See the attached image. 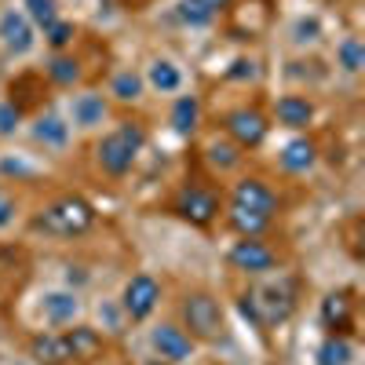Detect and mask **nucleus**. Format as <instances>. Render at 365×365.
I'll return each mask as SVG.
<instances>
[{
	"mask_svg": "<svg viewBox=\"0 0 365 365\" xmlns=\"http://www.w3.org/2000/svg\"><path fill=\"white\" fill-rule=\"evenodd\" d=\"M34 22H29L22 11H4L0 15V44H4L11 55H26L34 51Z\"/></svg>",
	"mask_w": 365,
	"mask_h": 365,
	"instance_id": "obj_10",
	"label": "nucleus"
},
{
	"mask_svg": "<svg viewBox=\"0 0 365 365\" xmlns=\"http://www.w3.org/2000/svg\"><path fill=\"white\" fill-rule=\"evenodd\" d=\"M292 41H296V44L318 41V22H314V19H311V22H307V19H299V22H296V37H292Z\"/></svg>",
	"mask_w": 365,
	"mask_h": 365,
	"instance_id": "obj_30",
	"label": "nucleus"
},
{
	"mask_svg": "<svg viewBox=\"0 0 365 365\" xmlns=\"http://www.w3.org/2000/svg\"><path fill=\"white\" fill-rule=\"evenodd\" d=\"M197 117H201V106H197L194 96H179L175 99V106H172V128L179 135H190L197 128Z\"/></svg>",
	"mask_w": 365,
	"mask_h": 365,
	"instance_id": "obj_19",
	"label": "nucleus"
},
{
	"mask_svg": "<svg viewBox=\"0 0 365 365\" xmlns=\"http://www.w3.org/2000/svg\"><path fill=\"white\" fill-rule=\"evenodd\" d=\"M182 322H187L190 336H197V340H220L223 336V307L208 292L187 296V303H182Z\"/></svg>",
	"mask_w": 365,
	"mask_h": 365,
	"instance_id": "obj_4",
	"label": "nucleus"
},
{
	"mask_svg": "<svg viewBox=\"0 0 365 365\" xmlns=\"http://www.w3.org/2000/svg\"><path fill=\"white\" fill-rule=\"evenodd\" d=\"M158 303H161V285L150 278V274H135L125 285V292H120V307H125V314L132 322H146L158 311Z\"/></svg>",
	"mask_w": 365,
	"mask_h": 365,
	"instance_id": "obj_5",
	"label": "nucleus"
},
{
	"mask_svg": "<svg viewBox=\"0 0 365 365\" xmlns=\"http://www.w3.org/2000/svg\"><path fill=\"white\" fill-rule=\"evenodd\" d=\"M26 4V19L34 22V26H51V22H58V4L55 0H22Z\"/></svg>",
	"mask_w": 365,
	"mask_h": 365,
	"instance_id": "obj_25",
	"label": "nucleus"
},
{
	"mask_svg": "<svg viewBox=\"0 0 365 365\" xmlns=\"http://www.w3.org/2000/svg\"><path fill=\"white\" fill-rule=\"evenodd\" d=\"M150 344H154L158 358L168 361V365H179V361L194 358V336H187L179 325H158L154 332H150Z\"/></svg>",
	"mask_w": 365,
	"mask_h": 365,
	"instance_id": "obj_8",
	"label": "nucleus"
},
{
	"mask_svg": "<svg viewBox=\"0 0 365 365\" xmlns=\"http://www.w3.org/2000/svg\"><path fill=\"white\" fill-rule=\"evenodd\" d=\"M11 220H15V201L8 194H0V230H4Z\"/></svg>",
	"mask_w": 365,
	"mask_h": 365,
	"instance_id": "obj_31",
	"label": "nucleus"
},
{
	"mask_svg": "<svg viewBox=\"0 0 365 365\" xmlns=\"http://www.w3.org/2000/svg\"><path fill=\"white\" fill-rule=\"evenodd\" d=\"M34 139L41 146H51V150H63L70 143V125L58 113H41L34 120Z\"/></svg>",
	"mask_w": 365,
	"mask_h": 365,
	"instance_id": "obj_14",
	"label": "nucleus"
},
{
	"mask_svg": "<svg viewBox=\"0 0 365 365\" xmlns=\"http://www.w3.org/2000/svg\"><path fill=\"white\" fill-rule=\"evenodd\" d=\"M44 318L51 325H73L77 314H81V299L77 292H66V289H55V292H44Z\"/></svg>",
	"mask_w": 365,
	"mask_h": 365,
	"instance_id": "obj_11",
	"label": "nucleus"
},
{
	"mask_svg": "<svg viewBox=\"0 0 365 365\" xmlns=\"http://www.w3.org/2000/svg\"><path fill=\"white\" fill-rule=\"evenodd\" d=\"M230 77H256V63H252V58H237Z\"/></svg>",
	"mask_w": 365,
	"mask_h": 365,
	"instance_id": "obj_32",
	"label": "nucleus"
},
{
	"mask_svg": "<svg viewBox=\"0 0 365 365\" xmlns=\"http://www.w3.org/2000/svg\"><path fill=\"white\" fill-rule=\"evenodd\" d=\"M227 4L230 0H179V8H175V15H179V22L182 26H208V22H216L223 11H227Z\"/></svg>",
	"mask_w": 365,
	"mask_h": 365,
	"instance_id": "obj_12",
	"label": "nucleus"
},
{
	"mask_svg": "<svg viewBox=\"0 0 365 365\" xmlns=\"http://www.w3.org/2000/svg\"><path fill=\"white\" fill-rule=\"evenodd\" d=\"M143 143H146V135H143L139 125H120V128H113L110 135L99 139L96 161H99V168H103L106 175H125V172L135 165Z\"/></svg>",
	"mask_w": 365,
	"mask_h": 365,
	"instance_id": "obj_2",
	"label": "nucleus"
},
{
	"mask_svg": "<svg viewBox=\"0 0 365 365\" xmlns=\"http://www.w3.org/2000/svg\"><path fill=\"white\" fill-rule=\"evenodd\" d=\"M223 125H227V135H230L237 146H245V150H252V146H259V143L267 139V117H263L259 110H249V106L230 110Z\"/></svg>",
	"mask_w": 365,
	"mask_h": 365,
	"instance_id": "obj_7",
	"label": "nucleus"
},
{
	"mask_svg": "<svg viewBox=\"0 0 365 365\" xmlns=\"http://www.w3.org/2000/svg\"><path fill=\"white\" fill-rule=\"evenodd\" d=\"M208 161L216 165V168H234V165L241 161V154H237L230 143H212V146H208Z\"/></svg>",
	"mask_w": 365,
	"mask_h": 365,
	"instance_id": "obj_28",
	"label": "nucleus"
},
{
	"mask_svg": "<svg viewBox=\"0 0 365 365\" xmlns=\"http://www.w3.org/2000/svg\"><path fill=\"white\" fill-rule=\"evenodd\" d=\"M70 120L77 128H99L106 120V99L96 96V91H84V96H77L73 106H70Z\"/></svg>",
	"mask_w": 365,
	"mask_h": 365,
	"instance_id": "obj_13",
	"label": "nucleus"
},
{
	"mask_svg": "<svg viewBox=\"0 0 365 365\" xmlns=\"http://www.w3.org/2000/svg\"><path fill=\"white\" fill-rule=\"evenodd\" d=\"M314 161H318V146L311 143V139H292V143H285V150H282V168L285 172H307V168H314Z\"/></svg>",
	"mask_w": 365,
	"mask_h": 365,
	"instance_id": "obj_16",
	"label": "nucleus"
},
{
	"mask_svg": "<svg viewBox=\"0 0 365 365\" xmlns=\"http://www.w3.org/2000/svg\"><path fill=\"white\" fill-rule=\"evenodd\" d=\"M351 358H354V347H351L344 336H329V340L318 347V354H314L318 365H351Z\"/></svg>",
	"mask_w": 365,
	"mask_h": 365,
	"instance_id": "obj_21",
	"label": "nucleus"
},
{
	"mask_svg": "<svg viewBox=\"0 0 365 365\" xmlns=\"http://www.w3.org/2000/svg\"><path fill=\"white\" fill-rule=\"evenodd\" d=\"M34 358L44 361V365H66L73 358V351H70L66 336H51V332H44V336L34 340Z\"/></svg>",
	"mask_w": 365,
	"mask_h": 365,
	"instance_id": "obj_18",
	"label": "nucleus"
},
{
	"mask_svg": "<svg viewBox=\"0 0 365 365\" xmlns=\"http://www.w3.org/2000/svg\"><path fill=\"white\" fill-rule=\"evenodd\" d=\"M278 212V194H274L263 179L249 175L234 182V194H230V220L234 227L245 234V237H256Z\"/></svg>",
	"mask_w": 365,
	"mask_h": 365,
	"instance_id": "obj_1",
	"label": "nucleus"
},
{
	"mask_svg": "<svg viewBox=\"0 0 365 365\" xmlns=\"http://www.w3.org/2000/svg\"><path fill=\"white\" fill-rule=\"evenodd\" d=\"M22 120V110L15 103H0V135H11Z\"/></svg>",
	"mask_w": 365,
	"mask_h": 365,
	"instance_id": "obj_29",
	"label": "nucleus"
},
{
	"mask_svg": "<svg viewBox=\"0 0 365 365\" xmlns=\"http://www.w3.org/2000/svg\"><path fill=\"white\" fill-rule=\"evenodd\" d=\"M44 37H48V44H51L55 51H63V48L77 37V29H73V22H51V26L44 29Z\"/></svg>",
	"mask_w": 365,
	"mask_h": 365,
	"instance_id": "obj_27",
	"label": "nucleus"
},
{
	"mask_svg": "<svg viewBox=\"0 0 365 365\" xmlns=\"http://www.w3.org/2000/svg\"><path fill=\"white\" fill-rule=\"evenodd\" d=\"M143 77L139 73H132V70H125V73H117L113 77V84H110V91H113V96L120 99V103H135L139 96H143Z\"/></svg>",
	"mask_w": 365,
	"mask_h": 365,
	"instance_id": "obj_24",
	"label": "nucleus"
},
{
	"mask_svg": "<svg viewBox=\"0 0 365 365\" xmlns=\"http://www.w3.org/2000/svg\"><path fill=\"white\" fill-rule=\"evenodd\" d=\"M336 66H340L344 73H358V70L365 66V48H361L358 37H344V41L336 44Z\"/></svg>",
	"mask_w": 365,
	"mask_h": 365,
	"instance_id": "obj_22",
	"label": "nucleus"
},
{
	"mask_svg": "<svg viewBox=\"0 0 365 365\" xmlns=\"http://www.w3.org/2000/svg\"><path fill=\"white\" fill-rule=\"evenodd\" d=\"M66 340H70L73 358H91V354H96V351L103 347L99 332H96V329H88V325H77L73 332H66Z\"/></svg>",
	"mask_w": 365,
	"mask_h": 365,
	"instance_id": "obj_23",
	"label": "nucleus"
},
{
	"mask_svg": "<svg viewBox=\"0 0 365 365\" xmlns=\"http://www.w3.org/2000/svg\"><path fill=\"white\" fill-rule=\"evenodd\" d=\"M48 77H51L55 84H73V81L81 77L77 58H70V55H55L51 63H48Z\"/></svg>",
	"mask_w": 365,
	"mask_h": 365,
	"instance_id": "obj_26",
	"label": "nucleus"
},
{
	"mask_svg": "<svg viewBox=\"0 0 365 365\" xmlns=\"http://www.w3.org/2000/svg\"><path fill=\"white\" fill-rule=\"evenodd\" d=\"M150 365H168V361H150Z\"/></svg>",
	"mask_w": 365,
	"mask_h": 365,
	"instance_id": "obj_33",
	"label": "nucleus"
},
{
	"mask_svg": "<svg viewBox=\"0 0 365 365\" xmlns=\"http://www.w3.org/2000/svg\"><path fill=\"white\" fill-rule=\"evenodd\" d=\"M91 223H96V208H91L84 197H58L55 205H48L41 212L37 227L55 234V237H81L91 230Z\"/></svg>",
	"mask_w": 365,
	"mask_h": 365,
	"instance_id": "obj_3",
	"label": "nucleus"
},
{
	"mask_svg": "<svg viewBox=\"0 0 365 365\" xmlns=\"http://www.w3.org/2000/svg\"><path fill=\"white\" fill-rule=\"evenodd\" d=\"M311 117H314L311 99H303V96H282L278 99V120L285 128H307Z\"/></svg>",
	"mask_w": 365,
	"mask_h": 365,
	"instance_id": "obj_17",
	"label": "nucleus"
},
{
	"mask_svg": "<svg viewBox=\"0 0 365 365\" xmlns=\"http://www.w3.org/2000/svg\"><path fill=\"white\" fill-rule=\"evenodd\" d=\"M227 259H230V267L245 270V274H270L274 263H278L274 249H267L263 241H256V237H241V241H234L230 252H227Z\"/></svg>",
	"mask_w": 365,
	"mask_h": 365,
	"instance_id": "obj_6",
	"label": "nucleus"
},
{
	"mask_svg": "<svg viewBox=\"0 0 365 365\" xmlns=\"http://www.w3.org/2000/svg\"><path fill=\"white\" fill-rule=\"evenodd\" d=\"M175 212H179L182 220L205 227V223L216 220L220 201H216V194H208V190H201V187H182V190H179V201H175Z\"/></svg>",
	"mask_w": 365,
	"mask_h": 365,
	"instance_id": "obj_9",
	"label": "nucleus"
},
{
	"mask_svg": "<svg viewBox=\"0 0 365 365\" xmlns=\"http://www.w3.org/2000/svg\"><path fill=\"white\" fill-rule=\"evenodd\" d=\"M146 84L161 91V96H172V91L182 88V70L172 63V58H154L150 63V73H146Z\"/></svg>",
	"mask_w": 365,
	"mask_h": 365,
	"instance_id": "obj_15",
	"label": "nucleus"
},
{
	"mask_svg": "<svg viewBox=\"0 0 365 365\" xmlns=\"http://www.w3.org/2000/svg\"><path fill=\"white\" fill-rule=\"evenodd\" d=\"M322 318H325V325L329 329H351V299L344 296V292H332V296H325V303H322Z\"/></svg>",
	"mask_w": 365,
	"mask_h": 365,
	"instance_id": "obj_20",
	"label": "nucleus"
}]
</instances>
